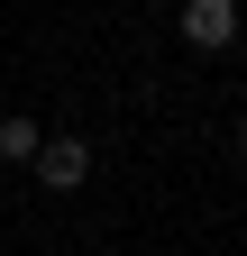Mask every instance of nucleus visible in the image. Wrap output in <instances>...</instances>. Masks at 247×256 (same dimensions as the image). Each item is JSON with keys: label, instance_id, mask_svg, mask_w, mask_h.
<instances>
[{"label": "nucleus", "instance_id": "obj_1", "mask_svg": "<svg viewBox=\"0 0 247 256\" xmlns=\"http://www.w3.org/2000/svg\"><path fill=\"white\" fill-rule=\"evenodd\" d=\"M183 46L229 55V46H238V0H183Z\"/></svg>", "mask_w": 247, "mask_h": 256}, {"label": "nucleus", "instance_id": "obj_3", "mask_svg": "<svg viewBox=\"0 0 247 256\" xmlns=\"http://www.w3.org/2000/svg\"><path fill=\"white\" fill-rule=\"evenodd\" d=\"M37 146H46V138H37V119H28V110H0V156H10V165H28Z\"/></svg>", "mask_w": 247, "mask_h": 256}, {"label": "nucleus", "instance_id": "obj_4", "mask_svg": "<svg viewBox=\"0 0 247 256\" xmlns=\"http://www.w3.org/2000/svg\"><path fill=\"white\" fill-rule=\"evenodd\" d=\"M238 156H247V128H238Z\"/></svg>", "mask_w": 247, "mask_h": 256}, {"label": "nucleus", "instance_id": "obj_2", "mask_svg": "<svg viewBox=\"0 0 247 256\" xmlns=\"http://www.w3.org/2000/svg\"><path fill=\"white\" fill-rule=\"evenodd\" d=\"M28 165H37L46 192H82V183H92V146H82V138H46Z\"/></svg>", "mask_w": 247, "mask_h": 256}]
</instances>
